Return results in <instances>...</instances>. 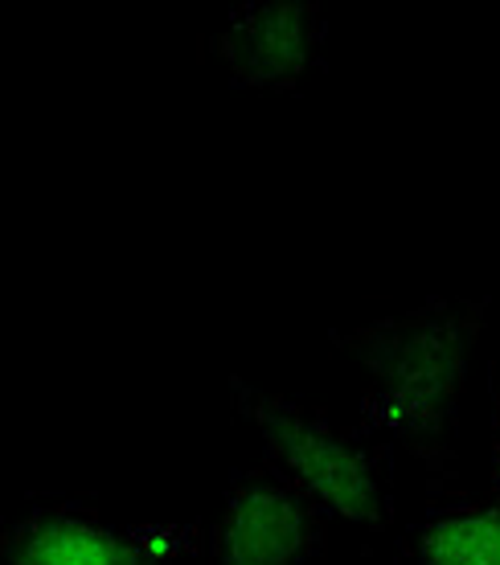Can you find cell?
<instances>
[{
    "instance_id": "cell-1",
    "label": "cell",
    "mask_w": 500,
    "mask_h": 565,
    "mask_svg": "<svg viewBox=\"0 0 500 565\" xmlns=\"http://www.w3.org/2000/svg\"><path fill=\"white\" fill-rule=\"evenodd\" d=\"M485 320V299L430 296L329 332L332 349L361 369V426L398 443L430 483H447L456 471L459 406Z\"/></svg>"
},
{
    "instance_id": "cell-2",
    "label": "cell",
    "mask_w": 500,
    "mask_h": 565,
    "mask_svg": "<svg viewBox=\"0 0 500 565\" xmlns=\"http://www.w3.org/2000/svg\"><path fill=\"white\" fill-rule=\"evenodd\" d=\"M226 394L230 406L258 430L267 459L304 483L325 509L373 537L394 524V480L382 438L246 377H230Z\"/></svg>"
},
{
    "instance_id": "cell-3",
    "label": "cell",
    "mask_w": 500,
    "mask_h": 565,
    "mask_svg": "<svg viewBox=\"0 0 500 565\" xmlns=\"http://www.w3.org/2000/svg\"><path fill=\"white\" fill-rule=\"evenodd\" d=\"M329 509L263 459L222 492L201 565H329Z\"/></svg>"
},
{
    "instance_id": "cell-4",
    "label": "cell",
    "mask_w": 500,
    "mask_h": 565,
    "mask_svg": "<svg viewBox=\"0 0 500 565\" xmlns=\"http://www.w3.org/2000/svg\"><path fill=\"white\" fill-rule=\"evenodd\" d=\"M329 17L312 0L238 4L198 42V57L222 78L263 95H296L325 66Z\"/></svg>"
},
{
    "instance_id": "cell-5",
    "label": "cell",
    "mask_w": 500,
    "mask_h": 565,
    "mask_svg": "<svg viewBox=\"0 0 500 565\" xmlns=\"http://www.w3.org/2000/svg\"><path fill=\"white\" fill-rule=\"evenodd\" d=\"M0 565H164L152 541L95 500L38 495L0 529Z\"/></svg>"
},
{
    "instance_id": "cell-6",
    "label": "cell",
    "mask_w": 500,
    "mask_h": 565,
    "mask_svg": "<svg viewBox=\"0 0 500 565\" xmlns=\"http://www.w3.org/2000/svg\"><path fill=\"white\" fill-rule=\"evenodd\" d=\"M398 565H500V492L430 483L427 504L402 533Z\"/></svg>"
},
{
    "instance_id": "cell-7",
    "label": "cell",
    "mask_w": 500,
    "mask_h": 565,
    "mask_svg": "<svg viewBox=\"0 0 500 565\" xmlns=\"http://www.w3.org/2000/svg\"><path fill=\"white\" fill-rule=\"evenodd\" d=\"M492 488L500 492V361H497V402H492Z\"/></svg>"
}]
</instances>
